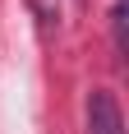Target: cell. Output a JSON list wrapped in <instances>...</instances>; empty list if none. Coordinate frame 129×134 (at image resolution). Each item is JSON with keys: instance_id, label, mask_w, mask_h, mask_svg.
I'll return each instance as SVG.
<instances>
[{"instance_id": "obj_1", "label": "cell", "mask_w": 129, "mask_h": 134, "mask_svg": "<svg viewBox=\"0 0 129 134\" xmlns=\"http://www.w3.org/2000/svg\"><path fill=\"white\" fill-rule=\"evenodd\" d=\"M88 134H125L120 102L106 88H92V97H88Z\"/></svg>"}, {"instance_id": "obj_2", "label": "cell", "mask_w": 129, "mask_h": 134, "mask_svg": "<svg viewBox=\"0 0 129 134\" xmlns=\"http://www.w3.org/2000/svg\"><path fill=\"white\" fill-rule=\"evenodd\" d=\"M125 14H129V5L120 0V5H115V14H111V19H115V51H120V55L129 51V37H125Z\"/></svg>"}]
</instances>
